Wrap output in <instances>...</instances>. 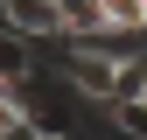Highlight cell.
Returning a JSON list of instances; mask_svg holds the SVG:
<instances>
[{"label": "cell", "instance_id": "obj_1", "mask_svg": "<svg viewBox=\"0 0 147 140\" xmlns=\"http://www.w3.org/2000/svg\"><path fill=\"white\" fill-rule=\"evenodd\" d=\"M56 77H63L77 98H91V105H112L119 49H112V42H70V35H63V63H56Z\"/></svg>", "mask_w": 147, "mask_h": 140}, {"label": "cell", "instance_id": "obj_2", "mask_svg": "<svg viewBox=\"0 0 147 140\" xmlns=\"http://www.w3.org/2000/svg\"><path fill=\"white\" fill-rule=\"evenodd\" d=\"M0 28L21 42H63V7L56 0H0Z\"/></svg>", "mask_w": 147, "mask_h": 140}, {"label": "cell", "instance_id": "obj_3", "mask_svg": "<svg viewBox=\"0 0 147 140\" xmlns=\"http://www.w3.org/2000/svg\"><path fill=\"white\" fill-rule=\"evenodd\" d=\"M98 21H105V42H140L147 35V0H98Z\"/></svg>", "mask_w": 147, "mask_h": 140}, {"label": "cell", "instance_id": "obj_4", "mask_svg": "<svg viewBox=\"0 0 147 140\" xmlns=\"http://www.w3.org/2000/svg\"><path fill=\"white\" fill-rule=\"evenodd\" d=\"M28 77H35V49L21 42V35H7V28H0V84L28 91Z\"/></svg>", "mask_w": 147, "mask_h": 140}, {"label": "cell", "instance_id": "obj_5", "mask_svg": "<svg viewBox=\"0 0 147 140\" xmlns=\"http://www.w3.org/2000/svg\"><path fill=\"white\" fill-rule=\"evenodd\" d=\"M119 98H140V105H147V49L119 56V84H112V105H119Z\"/></svg>", "mask_w": 147, "mask_h": 140}, {"label": "cell", "instance_id": "obj_6", "mask_svg": "<svg viewBox=\"0 0 147 140\" xmlns=\"http://www.w3.org/2000/svg\"><path fill=\"white\" fill-rule=\"evenodd\" d=\"M28 126V105H21V91H14V84H0V140L7 133H21Z\"/></svg>", "mask_w": 147, "mask_h": 140}]
</instances>
